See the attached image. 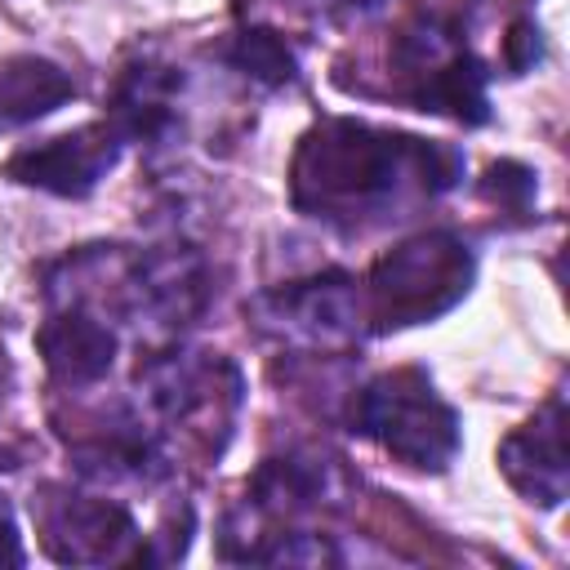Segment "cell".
I'll return each instance as SVG.
<instances>
[{
  "instance_id": "cell-14",
  "label": "cell",
  "mask_w": 570,
  "mask_h": 570,
  "mask_svg": "<svg viewBox=\"0 0 570 570\" xmlns=\"http://www.w3.org/2000/svg\"><path fill=\"white\" fill-rule=\"evenodd\" d=\"M227 62H232L236 71H245L249 80H258V85H289V80L298 76L294 49H289L276 31H267V27L240 31V36L232 40V49H227Z\"/></svg>"
},
{
  "instance_id": "cell-3",
  "label": "cell",
  "mask_w": 570,
  "mask_h": 570,
  "mask_svg": "<svg viewBox=\"0 0 570 570\" xmlns=\"http://www.w3.org/2000/svg\"><path fill=\"white\" fill-rule=\"evenodd\" d=\"M356 423L387 454L423 472H441L459 454V414L436 396L423 370L379 374L356 401Z\"/></svg>"
},
{
  "instance_id": "cell-9",
  "label": "cell",
  "mask_w": 570,
  "mask_h": 570,
  "mask_svg": "<svg viewBox=\"0 0 570 570\" xmlns=\"http://www.w3.org/2000/svg\"><path fill=\"white\" fill-rule=\"evenodd\" d=\"M40 352H45V365L58 383L67 387H85V383H98L111 361H116V334L89 316V312H62L53 316L45 330H40Z\"/></svg>"
},
{
  "instance_id": "cell-2",
  "label": "cell",
  "mask_w": 570,
  "mask_h": 570,
  "mask_svg": "<svg viewBox=\"0 0 570 570\" xmlns=\"http://www.w3.org/2000/svg\"><path fill=\"white\" fill-rule=\"evenodd\" d=\"M472 285V254L450 232L414 236L387 249L370 272V312L379 330L423 325L450 312Z\"/></svg>"
},
{
  "instance_id": "cell-7",
  "label": "cell",
  "mask_w": 570,
  "mask_h": 570,
  "mask_svg": "<svg viewBox=\"0 0 570 570\" xmlns=\"http://www.w3.org/2000/svg\"><path fill=\"white\" fill-rule=\"evenodd\" d=\"M240 379L227 361L214 356H160L147 365V396L160 410V419L169 423H200V419H218L223 405H236Z\"/></svg>"
},
{
  "instance_id": "cell-6",
  "label": "cell",
  "mask_w": 570,
  "mask_h": 570,
  "mask_svg": "<svg viewBox=\"0 0 570 570\" xmlns=\"http://www.w3.org/2000/svg\"><path fill=\"white\" fill-rule=\"evenodd\" d=\"M499 468L539 508H557L570 490V454H566V405L552 396L530 423H521L499 445Z\"/></svg>"
},
{
  "instance_id": "cell-11",
  "label": "cell",
  "mask_w": 570,
  "mask_h": 570,
  "mask_svg": "<svg viewBox=\"0 0 570 570\" xmlns=\"http://www.w3.org/2000/svg\"><path fill=\"white\" fill-rule=\"evenodd\" d=\"M174 89H178V71L169 67H134L120 80L116 107H111V129L120 138H160L174 125Z\"/></svg>"
},
{
  "instance_id": "cell-8",
  "label": "cell",
  "mask_w": 570,
  "mask_h": 570,
  "mask_svg": "<svg viewBox=\"0 0 570 570\" xmlns=\"http://www.w3.org/2000/svg\"><path fill=\"white\" fill-rule=\"evenodd\" d=\"M267 307H272V321H281V330L307 343H343L356 334V321H361L356 289L343 272L285 285L281 294L267 298Z\"/></svg>"
},
{
  "instance_id": "cell-4",
  "label": "cell",
  "mask_w": 570,
  "mask_h": 570,
  "mask_svg": "<svg viewBox=\"0 0 570 570\" xmlns=\"http://www.w3.org/2000/svg\"><path fill=\"white\" fill-rule=\"evenodd\" d=\"M40 539L53 561L67 566H111V561H142V539L129 512L111 499L89 494H58L40 508Z\"/></svg>"
},
{
  "instance_id": "cell-5",
  "label": "cell",
  "mask_w": 570,
  "mask_h": 570,
  "mask_svg": "<svg viewBox=\"0 0 570 570\" xmlns=\"http://www.w3.org/2000/svg\"><path fill=\"white\" fill-rule=\"evenodd\" d=\"M120 142L125 138L111 129V120L85 125L76 134H58L36 147H22L9 160V178L22 187L53 191V196H89L98 187V178L116 165Z\"/></svg>"
},
{
  "instance_id": "cell-1",
  "label": "cell",
  "mask_w": 570,
  "mask_h": 570,
  "mask_svg": "<svg viewBox=\"0 0 570 570\" xmlns=\"http://www.w3.org/2000/svg\"><path fill=\"white\" fill-rule=\"evenodd\" d=\"M459 151L356 120L316 125L294 156V205L312 218L356 223L459 183Z\"/></svg>"
},
{
  "instance_id": "cell-12",
  "label": "cell",
  "mask_w": 570,
  "mask_h": 570,
  "mask_svg": "<svg viewBox=\"0 0 570 570\" xmlns=\"http://www.w3.org/2000/svg\"><path fill=\"white\" fill-rule=\"evenodd\" d=\"M134 289H138V303H142L151 316L169 321V325L196 316L200 303H205V276H200V263H196L191 254H160V258H147V263L138 267V276H134Z\"/></svg>"
},
{
  "instance_id": "cell-13",
  "label": "cell",
  "mask_w": 570,
  "mask_h": 570,
  "mask_svg": "<svg viewBox=\"0 0 570 570\" xmlns=\"http://www.w3.org/2000/svg\"><path fill=\"white\" fill-rule=\"evenodd\" d=\"M410 98L423 107V111H445L454 120H468V125H481L490 116V98H485V71L472 53H454L445 58L441 67H432L428 76H419V85L410 89Z\"/></svg>"
},
{
  "instance_id": "cell-15",
  "label": "cell",
  "mask_w": 570,
  "mask_h": 570,
  "mask_svg": "<svg viewBox=\"0 0 570 570\" xmlns=\"http://www.w3.org/2000/svg\"><path fill=\"white\" fill-rule=\"evenodd\" d=\"M534 58H539V27L534 22H517L512 36H508V67L525 71Z\"/></svg>"
},
{
  "instance_id": "cell-10",
  "label": "cell",
  "mask_w": 570,
  "mask_h": 570,
  "mask_svg": "<svg viewBox=\"0 0 570 570\" xmlns=\"http://www.w3.org/2000/svg\"><path fill=\"white\" fill-rule=\"evenodd\" d=\"M71 94H76L71 76L62 67H53L49 58H31V53L9 58L0 67V134L49 116Z\"/></svg>"
},
{
  "instance_id": "cell-16",
  "label": "cell",
  "mask_w": 570,
  "mask_h": 570,
  "mask_svg": "<svg viewBox=\"0 0 570 570\" xmlns=\"http://www.w3.org/2000/svg\"><path fill=\"white\" fill-rule=\"evenodd\" d=\"M0 561H9V566H18V561H22L18 525H13V512H9V503H4V499H0Z\"/></svg>"
}]
</instances>
